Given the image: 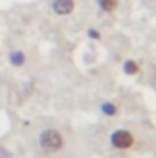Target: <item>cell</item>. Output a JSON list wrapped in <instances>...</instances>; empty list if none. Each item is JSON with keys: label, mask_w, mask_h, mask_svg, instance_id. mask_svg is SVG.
<instances>
[{"label": "cell", "mask_w": 156, "mask_h": 158, "mask_svg": "<svg viewBox=\"0 0 156 158\" xmlns=\"http://www.w3.org/2000/svg\"><path fill=\"white\" fill-rule=\"evenodd\" d=\"M39 143H40V147H42L44 153H59V151L63 149L64 140H63V136H61L59 131H55V129H46V131L40 132Z\"/></svg>", "instance_id": "obj_1"}, {"label": "cell", "mask_w": 156, "mask_h": 158, "mask_svg": "<svg viewBox=\"0 0 156 158\" xmlns=\"http://www.w3.org/2000/svg\"><path fill=\"white\" fill-rule=\"evenodd\" d=\"M110 143H112L116 149H129V147L134 143V136H132L129 131L119 129V131H116V132H112Z\"/></svg>", "instance_id": "obj_2"}, {"label": "cell", "mask_w": 156, "mask_h": 158, "mask_svg": "<svg viewBox=\"0 0 156 158\" xmlns=\"http://www.w3.org/2000/svg\"><path fill=\"white\" fill-rule=\"evenodd\" d=\"M74 7H76L74 0H53V11L57 15H68L74 11Z\"/></svg>", "instance_id": "obj_3"}, {"label": "cell", "mask_w": 156, "mask_h": 158, "mask_svg": "<svg viewBox=\"0 0 156 158\" xmlns=\"http://www.w3.org/2000/svg\"><path fill=\"white\" fill-rule=\"evenodd\" d=\"M97 4L103 11H114L119 4V0H97Z\"/></svg>", "instance_id": "obj_4"}, {"label": "cell", "mask_w": 156, "mask_h": 158, "mask_svg": "<svg viewBox=\"0 0 156 158\" xmlns=\"http://www.w3.org/2000/svg\"><path fill=\"white\" fill-rule=\"evenodd\" d=\"M136 72H138V64H136L134 61H127V63H125V74L134 76Z\"/></svg>", "instance_id": "obj_5"}, {"label": "cell", "mask_w": 156, "mask_h": 158, "mask_svg": "<svg viewBox=\"0 0 156 158\" xmlns=\"http://www.w3.org/2000/svg\"><path fill=\"white\" fill-rule=\"evenodd\" d=\"M11 63H13V64H17V66H18V64H22V63H24V55H22L20 52L13 53V55H11Z\"/></svg>", "instance_id": "obj_6"}, {"label": "cell", "mask_w": 156, "mask_h": 158, "mask_svg": "<svg viewBox=\"0 0 156 158\" xmlns=\"http://www.w3.org/2000/svg\"><path fill=\"white\" fill-rule=\"evenodd\" d=\"M103 110H105V112H109V114H114V107H110V105H105V107H103Z\"/></svg>", "instance_id": "obj_7"}]
</instances>
